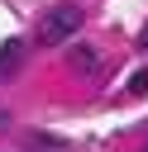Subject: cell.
I'll return each instance as SVG.
<instances>
[{"mask_svg":"<svg viewBox=\"0 0 148 152\" xmlns=\"http://www.w3.org/2000/svg\"><path fill=\"white\" fill-rule=\"evenodd\" d=\"M72 33H81V10H76V5H57V10H48L43 24H38V38L53 43V48L67 43Z\"/></svg>","mask_w":148,"mask_h":152,"instance_id":"cell-1","label":"cell"},{"mask_svg":"<svg viewBox=\"0 0 148 152\" xmlns=\"http://www.w3.org/2000/svg\"><path fill=\"white\" fill-rule=\"evenodd\" d=\"M19 62H24V43H19V38H5V43H0V81L14 76Z\"/></svg>","mask_w":148,"mask_h":152,"instance_id":"cell-2","label":"cell"},{"mask_svg":"<svg viewBox=\"0 0 148 152\" xmlns=\"http://www.w3.org/2000/svg\"><path fill=\"white\" fill-rule=\"evenodd\" d=\"M67 66H72V71H95V48L72 43V48H67Z\"/></svg>","mask_w":148,"mask_h":152,"instance_id":"cell-3","label":"cell"},{"mask_svg":"<svg viewBox=\"0 0 148 152\" xmlns=\"http://www.w3.org/2000/svg\"><path fill=\"white\" fill-rule=\"evenodd\" d=\"M143 90H148V71H134L129 76V95H143Z\"/></svg>","mask_w":148,"mask_h":152,"instance_id":"cell-4","label":"cell"},{"mask_svg":"<svg viewBox=\"0 0 148 152\" xmlns=\"http://www.w3.org/2000/svg\"><path fill=\"white\" fill-rule=\"evenodd\" d=\"M138 48H148V28H143V33H138Z\"/></svg>","mask_w":148,"mask_h":152,"instance_id":"cell-5","label":"cell"},{"mask_svg":"<svg viewBox=\"0 0 148 152\" xmlns=\"http://www.w3.org/2000/svg\"><path fill=\"white\" fill-rule=\"evenodd\" d=\"M143 152H148V147H143Z\"/></svg>","mask_w":148,"mask_h":152,"instance_id":"cell-6","label":"cell"}]
</instances>
